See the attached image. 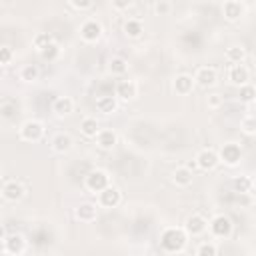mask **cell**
I'll return each instance as SVG.
<instances>
[{
	"label": "cell",
	"mask_w": 256,
	"mask_h": 256,
	"mask_svg": "<svg viewBox=\"0 0 256 256\" xmlns=\"http://www.w3.org/2000/svg\"><path fill=\"white\" fill-rule=\"evenodd\" d=\"M160 244L166 252H180L186 244V232L180 228H166L160 236Z\"/></svg>",
	"instance_id": "6da1fadb"
},
{
	"label": "cell",
	"mask_w": 256,
	"mask_h": 256,
	"mask_svg": "<svg viewBox=\"0 0 256 256\" xmlns=\"http://www.w3.org/2000/svg\"><path fill=\"white\" fill-rule=\"evenodd\" d=\"M42 134H44V128H42V124L36 122V120H28V122H24L22 128H20V136H22V140H28V142H36V140H40Z\"/></svg>",
	"instance_id": "7a4b0ae2"
},
{
	"label": "cell",
	"mask_w": 256,
	"mask_h": 256,
	"mask_svg": "<svg viewBox=\"0 0 256 256\" xmlns=\"http://www.w3.org/2000/svg\"><path fill=\"white\" fill-rule=\"evenodd\" d=\"M108 186V174L102 172V170H92L88 176H86V188L90 192H102L104 188Z\"/></svg>",
	"instance_id": "3957f363"
},
{
	"label": "cell",
	"mask_w": 256,
	"mask_h": 256,
	"mask_svg": "<svg viewBox=\"0 0 256 256\" xmlns=\"http://www.w3.org/2000/svg\"><path fill=\"white\" fill-rule=\"evenodd\" d=\"M26 248L24 238L20 234H12V236H2V250L6 254H22Z\"/></svg>",
	"instance_id": "277c9868"
},
{
	"label": "cell",
	"mask_w": 256,
	"mask_h": 256,
	"mask_svg": "<svg viewBox=\"0 0 256 256\" xmlns=\"http://www.w3.org/2000/svg\"><path fill=\"white\" fill-rule=\"evenodd\" d=\"M210 230H212V234L214 236H218V238H226L230 232H232V222H230V218H226V216H216L212 222H210Z\"/></svg>",
	"instance_id": "5b68a950"
},
{
	"label": "cell",
	"mask_w": 256,
	"mask_h": 256,
	"mask_svg": "<svg viewBox=\"0 0 256 256\" xmlns=\"http://www.w3.org/2000/svg\"><path fill=\"white\" fill-rule=\"evenodd\" d=\"M240 156H242V152H240V146H238V144H234V142H228V144H224V146H222V150H220V158H222V160H224L228 166H234V164H238Z\"/></svg>",
	"instance_id": "8992f818"
},
{
	"label": "cell",
	"mask_w": 256,
	"mask_h": 256,
	"mask_svg": "<svg viewBox=\"0 0 256 256\" xmlns=\"http://www.w3.org/2000/svg\"><path fill=\"white\" fill-rule=\"evenodd\" d=\"M2 196L6 200H10V202H16V200H20L24 196V186L20 182H16V180H8L4 184V188H2Z\"/></svg>",
	"instance_id": "52a82bcc"
},
{
	"label": "cell",
	"mask_w": 256,
	"mask_h": 256,
	"mask_svg": "<svg viewBox=\"0 0 256 256\" xmlns=\"http://www.w3.org/2000/svg\"><path fill=\"white\" fill-rule=\"evenodd\" d=\"M80 34H82V38H84L86 42H94V40L100 38V34H102V26H100L96 20H88V22L82 24Z\"/></svg>",
	"instance_id": "ba28073f"
},
{
	"label": "cell",
	"mask_w": 256,
	"mask_h": 256,
	"mask_svg": "<svg viewBox=\"0 0 256 256\" xmlns=\"http://www.w3.org/2000/svg\"><path fill=\"white\" fill-rule=\"evenodd\" d=\"M184 228H186V232H188V234L198 236V234H202V232L206 230V220H204L200 214H192V216H188V218H186Z\"/></svg>",
	"instance_id": "9c48e42d"
},
{
	"label": "cell",
	"mask_w": 256,
	"mask_h": 256,
	"mask_svg": "<svg viewBox=\"0 0 256 256\" xmlns=\"http://www.w3.org/2000/svg\"><path fill=\"white\" fill-rule=\"evenodd\" d=\"M100 204L106 206V208H114L120 204V192L114 188V186H106L102 192H100Z\"/></svg>",
	"instance_id": "30bf717a"
},
{
	"label": "cell",
	"mask_w": 256,
	"mask_h": 256,
	"mask_svg": "<svg viewBox=\"0 0 256 256\" xmlns=\"http://www.w3.org/2000/svg\"><path fill=\"white\" fill-rule=\"evenodd\" d=\"M196 162H198V168L202 170H212L216 164H218V154L214 150H202L198 156H196Z\"/></svg>",
	"instance_id": "8fae6325"
},
{
	"label": "cell",
	"mask_w": 256,
	"mask_h": 256,
	"mask_svg": "<svg viewBox=\"0 0 256 256\" xmlns=\"http://www.w3.org/2000/svg\"><path fill=\"white\" fill-rule=\"evenodd\" d=\"M228 78H230L232 84L242 86V84L248 82V68L242 66V64H234V66L230 68V72H228Z\"/></svg>",
	"instance_id": "7c38bea8"
},
{
	"label": "cell",
	"mask_w": 256,
	"mask_h": 256,
	"mask_svg": "<svg viewBox=\"0 0 256 256\" xmlns=\"http://www.w3.org/2000/svg\"><path fill=\"white\" fill-rule=\"evenodd\" d=\"M116 94L122 98V100H132L136 96V84L132 80H120L116 84Z\"/></svg>",
	"instance_id": "4fadbf2b"
},
{
	"label": "cell",
	"mask_w": 256,
	"mask_h": 256,
	"mask_svg": "<svg viewBox=\"0 0 256 256\" xmlns=\"http://www.w3.org/2000/svg\"><path fill=\"white\" fill-rule=\"evenodd\" d=\"M200 86H212L214 82H216V70L214 68H208V66H204V68H200L198 72H196V78H194Z\"/></svg>",
	"instance_id": "5bb4252c"
},
{
	"label": "cell",
	"mask_w": 256,
	"mask_h": 256,
	"mask_svg": "<svg viewBox=\"0 0 256 256\" xmlns=\"http://www.w3.org/2000/svg\"><path fill=\"white\" fill-rule=\"evenodd\" d=\"M192 170L188 168V166H180V168H176L174 172H172V180L178 184V186H188V184H192Z\"/></svg>",
	"instance_id": "9a60e30c"
},
{
	"label": "cell",
	"mask_w": 256,
	"mask_h": 256,
	"mask_svg": "<svg viewBox=\"0 0 256 256\" xmlns=\"http://www.w3.org/2000/svg\"><path fill=\"white\" fill-rule=\"evenodd\" d=\"M96 142H98V146H100V148L110 150V148H114V146H116V134H114L112 130H100V132H98V136H96Z\"/></svg>",
	"instance_id": "2e32d148"
},
{
	"label": "cell",
	"mask_w": 256,
	"mask_h": 256,
	"mask_svg": "<svg viewBox=\"0 0 256 256\" xmlns=\"http://www.w3.org/2000/svg\"><path fill=\"white\" fill-rule=\"evenodd\" d=\"M76 218L82 220V222H92V220L96 218V206L90 204V202L80 204V206L76 208Z\"/></svg>",
	"instance_id": "e0dca14e"
},
{
	"label": "cell",
	"mask_w": 256,
	"mask_h": 256,
	"mask_svg": "<svg viewBox=\"0 0 256 256\" xmlns=\"http://www.w3.org/2000/svg\"><path fill=\"white\" fill-rule=\"evenodd\" d=\"M192 84H194L192 76L180 74V76H176V80H174V90H176L178 94H188V92H192Z\"/></svg>",
	"instance_id": "ac0fdd59"
},
{
	"label": "cell",
	"mask_w": 256,
	"mask_h": 256,
	"mask_svg": "<svg viewBox=\"0 0 256 256\" xmlns=\"http://www.w3.org/2000/svg\"><path fill=\"white\" fill-rule=\"evenodd\" d=\"M224 16H226L230 22L238 20V18L242 16V6H240V2H236V0H228V2L224 4Z\"/></svg>",
	"instance_id": "d6986e66"
},
{
	"label": "cell",
	"mask_w": 256,
	"mask_h": 256,
	"mask_svg": "<svg viewBox=\"0 0 256 256\" xmlns=\"http://www.w3.org/2000/svg\"><path fill=\"white\" fill-rule=\"evenodd\" d=\"M96 108H98V112H102V114L114 112V110H116V100H114V96H100V98L96 100Z\"/></svg>",
	"instance_id": "ffe728a7"
},
{
	"label": "cell",
	"mask_w": 256,
	"mask_h": 256,
	"mask_svg": "<svg viewBox=\"0 0 256 256\" xmlns=\"http://www.w3.org/2000/svg\"><path fill=\"white\" fill-rule=\"evenodd\" d=\"M80 130H82V134H84V136H88V138H96V136H98V132H100L98 122H96L94 118H84V120H82V124H80Z\"/></svg>",
	"instance_id": "44dd1931"
},
{
	"label": "cell",
	"mask_w": 256,
	"mask_h": 256,
	"mask_svg": "<svg viewBox=\"0 0 256 256\" xmlns=\"http://www.w3.org/2000/svg\"><path fill=\"white\" fill-rule=\"evenodd\" d=\"M72 106H74V104H72V100L64 96V98H56L52 108H54V112H56L58 116H66V114H70V112H72Z\"/></svg>",
	"instance_id": "7402d4cb"
},
{
	"label": "cell",
	"mask_w": 256,
	"mask_h": 256,
	"mask_svg": "<svg viewBox=\"0 0 256 256\" xmlns=\"http://www.w3.org/2000/svg\"><path fill=\"white\" fill-rule=\"evenodd\" d=\"M52 148L56 152H68L72 148V138L68 134H58L54 140H52Z\"/></svg>",
	"instance_id": "603a6c76"
},
{
	"label": "cell",
	"mask_w": 256,
	"mask_h": 256,
	"mask_svg": "<svg viewBox=\"0 0 256 256\" xmlns=\"http://www.w3.org/2000/svg\"><path fill=\"white\" fill-rule=\"evenodd\" d=\"M52 42H54V40H52V36H50L48 32H40V34L34 36V48L40 50V52H42L46 46H50Z\"/></svg>",
	"instance_id": "cb8c5ba5"
},
{
	"label": "cell",
	"mask_w": 256,
	"mask_h": 256,
	"mask_svg": "<svg viewBox=\"0 0 256 256\" xmlns=\"http://www.w3.org/2000/svg\"><path fill=\"white\" fill-rule=\"evenodd\" d=\"M124 32H126L130 38H138V36L142 34V24H140L138 20H128V22L124 24Z\"/></svg>",
	"instance_id": "d4e9b609"
},
{
	"label": "cell",
	"mask_w": 256,
	"mask_h": 256,
	"mask_svg": "<svg viewBox=\"0 0 256 256\" xmlns=\"http://www.w3.org/2000/svg\"><path fill=\"white\" fill-rule=\"evenodd\" d=\"M250 186H252V180L246 178V176H238V178H234V182H232L234 192H248Z\"/></svg>",
	"instance_id": "484cf974"
},
{
	"label": "cell",
	"mask_w": 256,
	"mask_h": 256,
	"mask_svg": "<svg viewBox=\"0 0 256 256\" xmlns=\"http://www.w3.org/2000/svg\"><path fill=\"white\" fill-rule=\"evenodd\" d=\"M226 58H228L230 62H234V64H240V62L244 60V50L238 48V46H230V48L226 50Z\"/></svg>",
	"instance_id": "4316f807"
},
{
	"label": "cell",
	"mask_w": 256,
	"mask_h": 256,
	"mask_svg": "<svg viewBox=\"0 0 256 256\" xmlns=\"http://www.w3.org/2000/svg\"><path fill=\"white\" fill-rule=\"evenodd\" d=\"M240 100H242V102H252V100H256V88L250 86V84H242V86H240Z\"/></svg>",
	"instance_id": "83f0119b"
},
{
	"label": "cell",
	"mask_w": 256,
	"mask_h": 256,
	"mask_svg": "<svg viewBox=\"0 0 256 256\" xmlns=\"http://www.w3.org/2000/svg\"><path fill=\"white\" fill-rule=\"evenodd\" d=\"M128 70V64L124 58H112L110 60V72L112 74H124Z\"/></svg>",
	"instance_id": "f1b7e54d"
},
{
	"label": "cell",
	"mask_w": 256,
	"mask_h": 256,
	"mask_svg": "<svg viewBox=\"0 0 256 256\" xmlns=\"http://www.w3.org/2000/svg\"><path fill=\"white\" fill-rule=\"evenodd\" d=\"M58 54H60V48H58L54 42H52L50 46H46V48L40 52V56H42L44 60H48V62H50V60H56V58H58Z\"/></svg>",
	"instance_id": "f546056e"
},
{
	"label": "cell",
	"mask_w": 256,
	"mask_h": 256,
	"mask_svg": "<svg viewBox=\"0 0 256 256\" xmlns=\"http://www.w3.org/2000/svg\"><path fill=\"white\" fill-rule=\"evenodd\" d=\"M36 78H38V68H36V66L28 64V66H24V68H22V80L32 82V80H36Z\"/></svg>",
	"instance_id": "4dcf8cb0"
},
{
	"label": "cell",
	"mask_w": 256,
	"mask_h": 256,
	"mask_svg": "<svg viewBox=\"0 0 256 256\" xmlns=\"http://www.w3.org/2000/svg\"><path fill=\"white\" fill-rule=\"evenodd\" d=\"M196 252H198V254H208V256H214L218 250H216V246H214V244H208V242H206V244H200V246L196 248Z\"/></svg>",
	"instance_id": "1f68e13d"
},
{
	"label": "cell",
	"mask_w": 256,
	"mask_h": 256,
	"mask_svg": "<svg viewBox=\"0 0 256 256\" xmlns=\"http://www.w3.org/2000/svg\"><path fill=\"white\" fill-rule=\"evenodd\" d=\"M10 60H12V50H10L8 46L0 48V62L6 66V64H10Z\"/></svg>",
	"instance_id": "d6a6232c"
},
{
	"label": "cell",
	"mask_w": 256,
	"mask_h": 256,
	"mask_svg": "<svg viewBox=\"0 0 256 256\" xmlns=\"http://www.w3.org/2000/svg\"><path fill=\"white\" fill-rule=\"evenodd\" d=\"M70 2H72V6L78 8V10H84V8H88V6L92 4V0H70Z\"/></svg>",
	"instance_id": "836d02e7"
},
{
	"label": "cell",
	"mask_w": 256,
	"mask_h": 256,
	"mask_svg": "<svg viewBox=\"0 0 256 256\" xmlns=\"http://www.w3.org/2000/svg\"><path fill=\"white\" fill-rule=\"evenodd\" d=\"M112 4H114V8H118V10H126V8L132 4V0H112Z\"/></svg>",
	"instance_id": "e575fe53"
},
{
	"label": "cell",
	"mask_w": 256,
	"mask_h": 256,
	"mask_svg": "<svg viewBox=\"0 0 256 256\" xmlns=\"http://www.w3.org/2000/svg\"><path fill=\"white\" fill-rule=\"evenodd\" d=\"M244 130L246 132H254L256 130V120H244Z\"/></svg>",
	"instance_id": "d590c367"
},
{
	"label": "cell",
	"mask_w": 256,
	"mask_h": 256,
	"mask_svg": "<svg viewBox=\"0 0 256 256\" xmlns=\"http://www.w3.org/2000/svg\"><path fill=\"white\" fill-rule=\"evenodd\" d=\"M156 12H158V14H166V12H168V4H164V2L156 4Z\"/></svg>",
	"instance_id": "8d00e7d4"
},
{
	"label": "cell",
	"mask_w": 256,
	"mask_h": 256,
	"mask_svg": "<svg viewBox=\"0 0 256 256\" xmlns=\"http://www.w3.org/2000/svg\"><path fill=\"white\" fill-rule=\"evenodd\" d=\"M208 102H210V106H218V104H220V98H218V94H212Z\"/></svg>",
	"instance_id": "74e56055"
}]
</instances>
